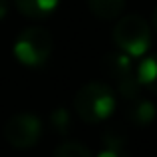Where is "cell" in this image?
<instances>
[{"instance_id": "cell-1", "label": "cell", "mask_w": 157, "mask_h": 157, "mask_svg": "<svg viewBox=\"0 0 157 157\" xmlns=\"http://www.w3.org/2000/svg\"><path fill=\"white\" fill-rule=\"evenodd\" d=\"M74 109L78 117L86 123H101L113 113L115 98L109 86L101 82H92L78 90L74 98Z\"/></svg>"}, {"instance_id": "cell-2", "label": "cell", "mask_w": 157, "mask_h": 157, "mask_svg": "<svg viewBox=\"0 0 157 157\" xmlns=\"http://www.w3.org/2000/svg\"><path fill=\"white\" fill-rule=\"evenodd\" d=\"M52 48H54L52 34L40 26H34L20 32L12 52L20 64L28 66V68H40L50 60Z\"/></svg>"}, {"instance_id": "cell-3", "label": "cell", "mask_w": 157, "mask_h": 157, "mask_svg": "<svg viewBox=\"0 0 157 157\" xmlns=\"http://www.w3.org/2000/svg\"><path fill=\"white\" fill-rule=\"evenodd\" d=\"M115 46L127 56H141L147 52L151 44V30L149 24L141 16H123L117 20L111 32Z\"/></svg>"}, {"instance_id": "cell-4", "label": "cell", "mask_w": 157, "mask_h": 157, "mask_svg": "<svg viewBox=\"0 0 157 157\" xmlns=\"http://www.w3.org/2000/svg\"><path fill=\"white\" fill-rule=\"evenodd\" d=\"M104 74L109 76L111 80L117 86V92L121 94L125 100L139 96V80L133 72V66H131L129 58L123 52H111L104 58Z\"/></svg>"}, {"instance_id": "cell-5", "label": "cell", "mask_w": 157, "mask_h": 157, "mask_svg": "<svg viewBox=\"0 0 157 157\" xmlns=\"http://www.w3.org/2000/svg\"><path fill=\"white\" fill-rule=\"evenodd\" d=\"M42 135V121L34 113H16L4 125V139L16 149H28L38 143Z\"/></svg>"}, {"instance_id": "cell-6", "label": "cell", "mask_w": 157, "mask_h": 157, "mask_svg": "<svg viewBox=\"0 0 157 157\" xmlns=\"http://www.w3.org/2000/svg\"><path fill=\"white\" fill-rule=\"evenodd\" d=\"M131 104L127 107V119L137 127H145L155 119V105L145 98H131Z\"/></svg>"}, {"instance_id": "cell-7", "label": "cell", "mask_w": 157, "mask_h": 157, "mask_svg": "<svg viewBox=\"0 0 157 157\" xmlns=\"http://www.w3.org/2000/svg\"><path fill=\"white\" fill-rule=\"evenodd\" d=\"M60 0H14L16 8L30 18H46L58 8Z\"/></svg>"}, {"instance_id": "cell-8", "label": "cell", "mask_w": 157, "mask_h": 157, "mask_svg": "<svg viewBox=\"0 0 157 157\" xmlns=\"http://www.w3.org/2000/svg\"><path fill=\"white\" fill-rule=\"evenodd\" d=\"M137 80L143 88L157 96V54L141 60V64L137 66Z\"/></svg>"}, {"instance_id": "cell-9", "label": "cell", "mask_w": 157, "mask_h": 157, "mask_svg": "<svg viewBox=\"0 0 157 157\" xmlns=\"http://www.w3.org/2000/svg\"><path fill=\"white\" fill-rule=\"evenodd\" d=\"M88 6L94 16L101 20H111L121 14L125 0H88Z\"/></svg>"}, {"instance_id": "cell-10", "label": "cell", "mask_w": 157, "mask_h": 157, "mask_svg": "<svg viewBox=\"0 0 157 157\" xmlns=\"http://www.w3.org/2000/svg\"><path fill=\"white\" fill-rule=\"evenodd\" d=\"M98 157H129L123 149V137H115V135H105L104 149L98 153Z\"/></svg>"}, {"instance_id": "cell-11", "label": "cell", "mask_w": 157, "mask_h": 157, "mask_svg": "<svg viewBox=\"0 0 157 157\" xmlns=\"http://www.w3.org/2000/svg\"><path fill=\"white\" fill-rule=\"evenodd\" d=\"M54 157H92L90 149L78 141H66L56 147Z\"/></svg>"}, {"instance_id": "cell-12", "label": "cell", "mask_w": 157, "mask_h": 157, "mask_svg": "<svg viewBox=\"0 0 157 157\" xmlns=\"http://www.w3.org/2000/svg\"><path fill=\"white\" fill-rule=\"evenodd\" d=\"M50 125L56 133H68L70 125H72V117H70L68 109L66 107H58V109L52 111L50 115Z\"/></svg>"}, {"instance_id": "cell-13", "label": "cell", "mask_w": 157, "mask_h": 157, "mask_svg": "<svg viewBox=\"0 0 157 157\" xmlns=\"http://www.w3.org/2000/svg\"><path fill=\"white\" fill-rule=\"evenodd\" d=\"M6 12H8V0H0V20L6 16Z\"/></svg>"}, {"instance_id": "cell-14", "label": "cell", "mask_w": 157, "mask_h": 157, "mask_svg": "<svg viewBox=\"0 0 157 157\" xmlns=\"http://www.w3.org/2000/svg\"><path fill=\"white\" fill-rule=\"evenodd\" d=\"M153 28L157 30V8L153 10Z\"/></svg>"}]
</instances>
